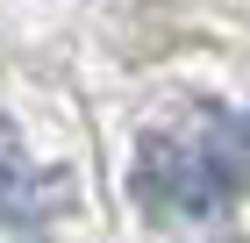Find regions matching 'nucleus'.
Wrapping results in <instances>:
<instances>
[{
  "instance_id": "f257e3e1",
  "label": "nucleus",
  "mask_w": 250,
  "mask_h": 243,
  "mask_svg": "<svg viewBox=\"0 0 250 243\" xmlns=\"http://www.w3.org/2000/svg\"><path fill=\"white\" fill-rule=\"evenodd\" d=\"M250 193V114L229 100H186L150 122L129 157V200L150 222H214Z\"/></svg>"
},
{
  "instance_id": "f03ea898",
  "label": "nucleus",
  "mask_w": 250,
  "mask_h": 243,
  "mask_svg": "<svg viewBox=\"0 0 250 243\" xmlns=\"http://www.w3.org/2000/svg\"><path fill=\"white\" fill-rule=\"evenodd\" d=\"M72 207H79L72 172L36 165V157L21 150V136L0 122V236H36V229H50L58 215H72Z\"/></svg>"
}]
</instances>
